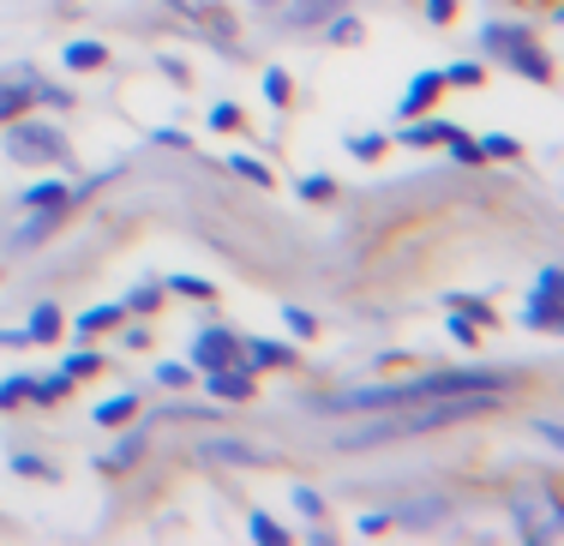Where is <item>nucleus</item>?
Returning <instances> with one entry per match:
<instances>
[{"label": "nucleus", "mask_w": 564, "mask_h": 546, "mask_svg": "<svg viewBox=\"0 0 564 546\" xmlns=\"http://www.w3.org/2000/svg\"><path fill=\"white\" fill-rule=\"evenodd\" d=\"M505 390H510V378L505 373H481V366L408 378V402H432V397H505Z\"/></svg>", "instance_id": "f257e3e1"}, {"label": "nucleus", "mask_w": 564, "mask_h": 546, "mask_svg": "<svg viewBox=\"0 0 564 546\" xmlns=\"http://www.w3.org/2000/svg\"><path fill=\"white\" fill-rule=\"evenodd\" d=\"M7 157L12 162H67V133L60 126H43V121H19L7 133Z\"/></svg>", "instance_id": "f03ea898"}, {"label": "nucleus", "mask_w": 564, "mask_h": 546, "mask_svg": "<svg viewBox=\"0 0 564 546\" xmlns=\"http://www.w3.org/2000/svg\"><path fill=\"white\" fill-rule=\"evenodd\" d=\"M559 325H564V271L546 264L529 295V330H559Z\"/></svg>", "instance_id": "7ed1b4c3"}, {"label": "nucleus", "mask_w": 564, "mask_h": 546, "mask_svg": "<svg viewBox=\"0 0 564 546\" xmlns=\"http://www.w3.org/2000/svg\"><path fill=\"white\" fill-rule=\"evenodd\" d=\"M192 366H199V373H216V366H240V337H235V330H223V325L199 330V337H192Z\"/></svg>", "instance_id": "20e7f679"}, {"label": "nucleus", "mask_w": 564, "mask_h": 546, "mask_svg": "<svg viewBox=\"0 0 564 546\" xmlns=\"http://www.w3.org/2000/svg\"><path fill=\"white\" fill-rule=\"evenodd\" d=\"M199 456H211V463H235V468H259L271 463V451L264 444H247V439H204Z\"/></svg>", "instance_id": "39448f33"}, {"label": "nucleus", "mask_w": 564, "mask_h": 546, "mask_svg": "<svg viewBox=\"0 0 564 546\" xmlns=\"http://www.w3.org/2000/svg\"><path fill=\"white\" fill-rule=\"evenodd\" d=\"M505 60L522 72V79H534V84H553V55H546V48H534V36H522L517 48H505Z\"/></svg>", "instance_id": "423d86ee"}, {"label": "nucleus", "mask_w": 564, "mask_h": 546, "mask_svg": "<svg viewBox=\"0 0 564 546\" xmlns=\"http://www.w3.org/2000/svg\"><path fill=\"white\" fill-rule=\"evenodd\" d=\"M211 378V397L216 402H247L252 397V366L240 361V366H216V373H204Z\"/></svg>", "instance_id": "0eeeda50"}, {"label": "nucleus", "mask_w": 564, "mask_h": 546, "mask_svg": "<svg viewBox=\"0 0 564 546\" xmlns=\"http://www.w3.org/2000/svg\"><path fill=\"white\" fill-rule=\"evenodd\" d=\"M517 511H522V535L529 541H559V504L529 499V504H517Z\"/></svg>", "instance_id": "6e6552de"}, {"label": "nucleus", "mask_w": 564, "mask_h": 546, "mask_svg": "<svg viewBox=\"0 0 564 546\" xmlns=\"http://www.w3.org/2000/svg\"><path fill=\"white\" fill-rule=\"evenodd\" d=\"M36 91H43L36 79H0V121H19V114H31Z\"/></svg>", "instance_id": "1a4fd4ad"}, {"label": "nucleus", "mask_w": 564, "mask_h": 546, "mask_svg": "<svg viewBox=\"0 0 564 546\" xmlns=\"http://www.w3.org/2000/svg\"><path fill=\"white\" fill-rule=\"evenodd\" d=\"M439 91H444V72H420V79L403 91V114H408V121H415V114H427L432 103H439Z\"/></svg>", "instance_id": "9d476101"}, {"label": "nucleus", "mask_w": 564, "mask_h": 546, "mask_svg": "<svg viewBox=\"0 0 564 546\" xmlns=\"http://www.w3.org/2000/svg\"><path fill=\"white\" fill-rule=\"evenodd\" d=\"M240 354H247V366H294V349L289 342H271V337H247Z\"/></svg>", "instance_id": "9b49d317"}, {"label": "nucleus", "mask_w": 564, "mask_h": 546, "mask_svg": "<svg viewBox=\"0 0 564 546\" xmlns=\"http://www.w3.org/2000/svg\"><path fill=\"white\" fill-rule=\"evenodd\" d=\"M24 205H31V211H67L72 205V186L67 181H31V186H24Z\"/></svg>", "instance_id": "f8f14e48"}, {"label": "nucleus", "mask_w": 564, "mask_h": 546, "mask_svg": "<svg viewBox=\"0 0 564 546\" xmlns=\"http://www.w3.org/2000/svg\"><path fill=\"white\" fill-rule=\"evenodd\" d=\"M138 414V390H114L109 402H97V426H126Z\"/></svg>", "instance_id": "ddd939ff"}, {"label": "nucleus", "mask_w": 564, "mask_h": 546, "mask_svg": "<svg viewBox=\"0 0 564 546\" xmlns=\"http://www.w3.org/2000/svg\"><path fill=\"white\" fill-rule=\"evenodd\" d=\"M337 7H342V0H294V7H289V24H294V31H313V24H325Z\"/></svg>", "instance_id": "4468645a"}, {"label": "nucleus", "mask_w": 564, "mask_h": 546, "mask_svg": "<svg viewBox=\"0 0 564 546\" xmlns=\"http://www.w3.org/2000/svg\"><path fill=\"white\" fill-rule=\"evenodd\" d=\"M456 133V121H427V126H403V145H415V150H427V145H444V138Z\"/></svg>", "instance_id": "2eb2a0df"}, {"label": "nucleus", "mask_w": 564, "mask_h": 546, "mask_svg": "<svg viewBox=\"0 0 564 546\" xmlns=\"http://www.w3.org/2000/svg\"><path fill=\"white\" fill-rule=\"evenodd\" d=\"M60 325H67V319H60V307H36L31 325H24V342H55Z\"/></svg>", "instance_id": "dca6fc26"}, {"label": "nucleus", "mask_w": 564, "mask_h": 546, "mask_svg": "<svg viewBox=\"0 0 564 546\" xmlns=\"http://www.w3.org/2000/svg\"><path fill=\"white\" fill-rule=\"evenodd\" d=\"M67 67L72 72H97V67H109V48L102 43H67Z\"/></svg>", "instance_id": "f3484780"}, {"label": "nucleus", "mask_w": 564, "mask_h": 546, "mask_svg": "<svg viewBox=\"0 0 564 546\" xmlns=\"http://www.w3.org/2000/svg\"><path fill=\"white\" fill-rule=\"evenodd\" d=\"M439 516H444V499H420V504H403V511H391V523L420 528V523H439Z\"/></svg>", "instance_id": "a211bd4d"}, {"label": "nucleus", "mask_w": 564, "mask_h": 546, "mask_svg": "<svg viewBox=\"0 0 564 546\" xmlns=\"http://www.w3.org/2000/svg\"><path fill=\"white\" fill-rule=\"evenodd\" d=\"M522 36H529V31H522V24H486V31H481V43L493 48V55H505V48H517Z\"/></svg>", "instance_id": "6ab92c4d"}, {"label": "nucleus", "mask_w": 564, "mask_h": 546, "mask_svg": "<svg viewBox=\"0 0 564 546\" xmlns=\"http://www.w3.org/2000/svg\"><path fill=\"white\" fill-rule=\"evenodd\" d=\"M505 157H522V145L510 133H486L481 138V162H505Z\"/></svg>", "instance_id": "aec40b11"}, {"label": "nucleus", "mask_w": 564, "mask_h": 546, "mask_svg": "<svg viewBox=\"0 0 564 546\" xmlns=\"http://www.w3.org/2000/svg\"><path fill=\"white\" fill-rule=\"evenodd\" d=\"M67 390H72V378H67V373H55V378H31V402H67Z\"/></svg>", "instance_id": "412c9836"}, {"label": "nucleus", "mask_w": 564, "mask_h": 546, "mask_svg": "<svg viewBox=\"0 0 564 546\" xmlns=\"http://www.w3.org/2000/svg\"><path fill=\"white\" fill-rule=\"evenodd\" d=\"M60 373H67V378H91V373H102V354L97 349H72L67 361H60Z\"/></svg>", "instance_id": "4be33fe9"}, {"label": "nucleus", "mask_w": 564, "mask_h": 546, "mask_svg": "<svg viewBox=\"0 0 564 546\" xmlns=\"http://www.w3.org/2000/svg\"><path fill=\"white\" fill-rule=\"evenodd\" d=\"M247 535L259 541V546H277V541H289V528H282V523H271L264 511H252V516H247Z\"/></svg>", "instance_id": "5701e85b"}, {"label": "nucleus", "mask_w": 564, "mask_h": 546, "mask_svg": "<svg viewBox=\"0 0 564 546\" xmlns=\"http://www.w3.org/2000/svg\"><path fill=\"white\" fill-rule=\"evenodd\" d=\"M325 24H330V43H342V48H349V43H361V19H349V12H342V7L330 12Z\"/></svg>", "instance_id": "b1692460"}, {"label": "nucleus", "mask_w": 564, "mask_h": 546, "mask_svg": "<svg viewBox=\"0 0 564 546\" xmlns=\"http://www.w3.org/2000/svg\"><path fill=\"white\" fill-rule=\"evenodd\" d=\"M60 217H67V211H43V217H36V223H24L19 235H12V247H31V240H43V235H48V228H55Z\"/></svg>", "instance_id": "393cba45"}, {"label": "nucleus", "mask_w": 564, "mask_h": 546, "mask_svg": "<svg viewBox=\"0 0 564 546\" xmlns=\"http://www.w3.org/2000/svg\"><path fill=\"white\" fill-rule=\"evenodd\" d=\"M138 451H145V433H126L109 456H102V463H109V468H126V463H138Z\"/></svg>", "instance_id": "a878e982"}, {"label": "nucleus", "mask_w": 564, "mask_h": 546, "mask_svg": "<svg viewBox=\"0 0 564 546\" xmlns=\"http://www.w3.org/2000/svg\"><path fill=\"white\" fill-rule=\"evenodd\" d=\"M451 307H456V312H463V319H469V325H493V319H498V312H493V307H486V300H481V295H456V300H451Z\"/></svg>", "instance_id": "bb28decb"}, {"label": "nucleus", "mask_w": 564, "mask_h": 546, "mask_svg": "<svg viewBox=\"0 0 564 546\" xmlns=\"http://www.w3.org/2000/svg\"><path fill=\"white\" fill-rule=\"evenodd\" d=\"M228 169H235L240 181H252V186H271V169H264L259 157H228Z\"/></svg>", "instance_id": "cd10ccee"}, {"label": "nucleus", "mask_w": 564, "mask_h": 546, "mask_svg": "<svg viewBox=\"0 0 564 546\" xmlns=\"http://www.w3.org/2000/svg\"><path fill=\"white\" fill-rule=\"evenodd\" d=\"M109 325H121V307H91V312H79V337H91V330H109Z\"/></svg>", "instance_id": "c85d7f7f"}, {"label": "nucleus", "mask_w": 564, "mask_h": 546, "mask_svg": "<svg viewBox=\"0 0 564 546\" xmlns=\"http://www.w3.org/2000/svg\"><path fill=\"white\" fill-rule=\"evenodd\" d=\"M444 145H451V157L463 162V169H481V145H474V138H463V133H451V138H444Z\"/></svg>", "instance_id": "c756f323"}, {"label": "nucleus", "mask_w": 564, "mask_h": 546, "mask_svg": "<svg viewBox=\"0 0 564 546\" xmlns=\"http://www.w3.org/2000/svg\"><path fill=\"white\" fill-rule=\"evenodd\" d=\"M264 96H271L277 109L289 103V96H294V84H289V72H282V67H271V72H264Z\"/></svg>", "instance_id": "7c9ffc66"}, {"label": "nucleus", "mask_w": 564, "mask_h": 546, "mask_svg": "<svg viewBox=\"0 0 564 546\" xmlns=\"http://www.w3.org/2000/svg\"><path fill=\"white\" fill-rule=\"evenodd\" d=\"M12 475H36V480H55V468L43 463V456H31V451H19L12 456Z\"/></svg>", "instance_id": "2f4dec72"}, {"label": "nucleus", "mask_w": 564, "mask_h": 546, "mask_svg": "<svg viewBox=\"0 0 564 546\" xmlns=\"http://www.w3.org/2000/svg\"><path fill=\"white\" fill-rule=\"evenodd\" d=\"M384 150V138L379 133H349V157H361V162H373Z\"/></svg>", "instance_id": "473e14b6"}, {"label": "nucleus", "mask_w": 564, "mask_h": 546, "mask_svg": "<svg viewBox=\"0 0 564 546\" xmlns=\"http://www.w3.org/2000/svg\"><path fill=\"white\" fill-rule=\"evenodd\" d=\"M481 60H456V67H444V84H481Z\"/></svg>", "instance_id": "72a5a7b5"}, {"label": "nucleus", "mask_w": 564, "mask_h": 546, "mask_svg": "<svg viewBox=\"0 0 564 546\" xmlns=\"http://www.w3.org/2000/svg\"><path fill=\"white\" fill-rule=\"evenodd\" d=\"M169 288H174V295H187V300H211V295H216V288L204 283V276H174Z\"/></svg>", "instance_id": "f704fd0d"}, {"label": "nucleus", "mask_w": 564, "mask_h": 546, "mask_svg": "<svg viewBox=\"0 0 564 546\" xmlns=\"http://www.w3.org/2000/svg\"><path fill=\"white\" fill-rule=\"evenodd\" d=\"M157 300H162V288H150V283H145V288H133V295H126V307H121V312H157Z\"/></svg>", "instance_id": "c9c22d12"}, {"label": "nucleus", "mask_w": 564, "mask_h": 546, "mask_svg": "<svg viewBox=\"0 0 564 546\" xmlns=\"http://www.w3.org/2000/svg\"><path fill=\"white\" fill-rule=\"evenodd\" d=\"M157 385H169V390L192 385V366H181V361H162V366H157Z\"/></svg>", "instance_id": "e433bc0d"}, {"label": "nucleus", "mask_w": 564, "mask_h": 546, "mask_svg": "<svg viewBox=\"0 0 564 546\" xmlns=\"http://www.w3.org/2000/svg\"><path fill=\"white\" fill-rule=\"evenodd\" d=\"M24 397H31V373H19V378L0 385V409H12V402H24Z\"/></svg>", "instance_id": "4c0bfd02"}, {"label": "nucleus", "mask_w": 564, "mask_h": 546, "mask_svg": "<svg viewBox=\"0 0 564 546\" xmlns=\"http://www.w3.org/2000/svg\"><path fill=\"white\" fill-rule=\"evenodd\" d=\"M330 193H337L330 174H306V181H301V198H313V205H318V198H330Z\"/></svg>", "instance_id": "58836bf2"}, {"label": "nucleus", "mask_w": 564, "mask_h": 546, "mask_svg": "<svg viewBox=\"0 0 564 546\" xmlns=\"http://www.w3.org/2000/svg\"><path fill=\"white\" fill-rule=\"evenodd\" d=\"M282 319H289V330H294V337H313V330H318V319H313L306 307H282Z\"/></svg>", "instance_id": "ea45409f"}, {"label": "nucleus", "mask_w": 564, "mask_h": 546, "mask_svg": "<svg viewBox=\"0 0 564 546\" xmlns=\"http://www.w3.org/2000/svg\"><path fill=\"white\" fill-rule=\"evenodd\" d=\"M211 126H216V133H235V126H240V109H235V103H216V109H211Z\"/></svg>", "instance_id": "a19ab883"}, {"label": "nucleus", "mask_w": 564, "mask_h": 546, "mask_svg": "<svg viewBox=\"0 0 564 546\" xmlns=\"http://www.w3.org/2000/svg\"><path fill=\"white\" fill-rule=\"evenodd\" d=\"M294 511H301V516H318V511H325V499H318L313 487H294Z\"/></svg>", "instance_id": "79ce46f5"}, {"label": "nucleus", "mask_w": 564, "mask_h": 546, "mask_svg": "<svg viewBox=\"0 0 564 546\" xmlns=\"http://www.w3.org/2000/svg\"><path fill=\"white\" fill-rule=\"evenodd\" d=\"M474 330H481V325H469V319H463V312H451V337H456V342H463V349H469V342H474Z\"/></svg>", "instance_id": "37998d69"}, {"label": "nucleus", "mask_w": 564, "mask_h": 546, "mask_svg": "<svg viewBox=\"0 0 564 546\" xmlns=\"http://www.w3.org/2000/svg\"><path fill=\"white\" fill-rule=\"evenodd\" d=\"M451 12H456L451 0H427V19H432V24H444V19H451Z\"/></svg>", "instance_id": "c03bdc74"}]
</instances>
